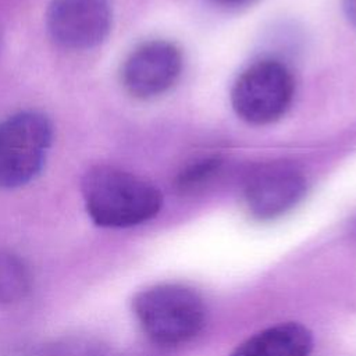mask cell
Here are the masks:
<instances>
[{
    "instance_id": "cell-1",
    "label": "cell",
    "mask_w": 356,
    "mask_h": 356,
    "mask_svg": "<svg viewBox=\"0 0 356 356\" xmlns=\"http://www.w3.org/2000/svg\"><path fill=\"white\" fill-rule=\"evenodd\" d=\"M90 220L104 228H128L152 220L161 209L160 191L146 179L111 165H95L82 178Z\"/></svg>"
},
{
    "instance_id": "cell-2",
    "label": "cell",
    "mask_w": 356,
    "mask_h": 356,
    "mask_svg": "<svg viewBox=\"0 0 356 356\" xmlns=\"http://www.w3.org/2000/svg\"><path fill=\"white\" fill-rule=\"evenodd\" d=\"M132 310L146 337L161 346L193 339L206 323L203 298L182 284H159L138 292Z\"/></svg>"
},
{
    "instance_id": "cell-3",
    "label": "cell",
    "mask_w": 356,
    "mask_h": 356,
    "mask_svg": "<svg viewBox=\"0 0 356 356\" xmlns=\"http://www.w3.org/2000/svg\"><path fill=\"white\" fill-rule=\"evenodd\" d=\"M53 142V125L36 111H22L0 124V186L18 188L35 179Z\"/></svg>"
},
{
    "instance_id": "cell-4",
    "label": "cell",
    "mask_w": 356,
    "mask_h": 356,
    "mask_svg": "<svg viewBox=\"0 0 356 356\" xmlns=\"http://www.w3.org/2000/svg\"><path fill=\"white\" fill-rule=\"evenodd\" d=\"M293 90V78L285 64L260 60L238 76L231 90V103L242 120L268 124L286 113Z\"/></svg>"
},
{
    "instance_id": "cell-5",
    "label": "cell",
    "mask_w": 356,
    "mask_h": 356,
    "mask_svg": "<svg viewBox=\"0 0 356 356\" xmlns=\"http://www.w3.org/2000/svg\"><path fill=\"white\" fill-rule=\"evenodd\" d=\"M46 24L50 36L63 47L92 49L100 44L111 28L108 0H53Z\"/></svg>"
},
{
    "instance_id": "cell-6",
    "label": "cell",
    "mask_w": 356,
    "mask_h": 356,
    "mask_svg": "<svg viewBox=\"0 0 356 356\" xmlns=\"http://www.w3.org/2000/svg\"><path fill=\"white\" fill-rule=\"evenodd\" d=\"M181 71L182 56L175 44L167 40H149L127 57L121 81L131 96L152 99L171 89Z\"/></svg>"
},
{
    "instance_id": "cell-7",
    "label": "cell",
    "mask_w": 356,
    "mask_h": 356,
    "mask_svg": "<svg viewBox=\"0 0 356 356\" xmlns=\"http://www.w3.org/2000/svg\"><path fill=\"white\" fill-rule=\"evenodd\" d=\"M306 193L305 175L289 163H268L254 170L243 186L249 213L273 220L293 209Z\"/></svg>"
},
{
    "instance_id": "cell-8",
    "label": "cell",
    "mask_w": 356,
    "mask_h": 356,
    "mask_svg": "<svg viewBox=\"0 0 356 356\" xmlns=\"http://www.w3.org/2000/svg\"><path fill=\"white\" fill-rule=\"evenodd\" d=\"M312 331L295 321L264 328L243 341L231 356H310Z\"/></svg>"
},
{
    "instance_id": "cell-9",
    "label": "cell",
    "mask_w": 356,
    "mask_h": 356,
    "mask_svg": "<svg viewBox=\"0 0 356 356\" xmlns=\"http://www.w3.org/2000/svg\"><path fill=\"white\" fill-rule=\"evenodd\" d=\"M31 289V274L25 263L11 253L0 252V303L24 299Z\"/></svg>"
},
{
    "instance_id": "cell-10",
    "label": "cell",
    "mask_w": 356,
    "mask_h": 356,
    "mask_svg": "<svg viewBox=\"0 0 356 356\" xmlns=\"http://www.w3.org/2000/svg\"><path fill=\"white\" fill-rule=\"evenodd\" d=\"M221 161L216 157L213 159H203L197 163L191 164L188 168H185L179 177V185L184 189H191L197 185H202L204 181H207L214 172L218 170Z\"/></svg>"
},
{
    "instance_id": "cell-11",
    "label": "cell",
    "mask_w": 356,
    "mask_h": 356,
    "mask_svg": "<svg viewBox=\"0 0 356 356\" xmlns=\"http://www.w3.org/2000/svg\"><path fill=\"white\" fill-rule=\"evenodd\" d=\"M343 10L349 21L356 26V0H343Z\"/></svg>"
},
{
    "instance_id": "cell-12",
    "label": "cell",
    "mask_w": 356,
    "mask_h": 356,
    "mask_svg": "<svg viewBox=\"0 0 356 356\" xmlns=\"http://www.w3.org/2000/svg\"><path fill=\"white\" fill-rule=\"evenodd\" d=\"M217 1H220L222 4H228V6H238V4H245L250 0H217Z\"/></svg>"
}]
</instances>
